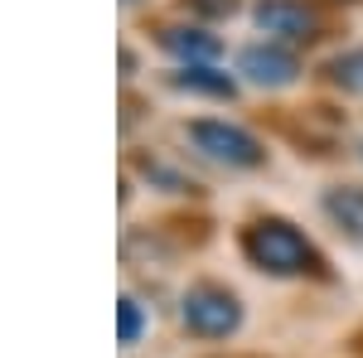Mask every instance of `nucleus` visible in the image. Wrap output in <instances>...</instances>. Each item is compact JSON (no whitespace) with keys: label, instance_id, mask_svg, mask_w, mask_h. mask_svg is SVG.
Returning <instances> with one entry per match:
<instances>
[{"label":"nucleus","instance_id":"nucleus-8","mask_svg":"<svg viewBox=\"0 0 363 358\" xmlns=\"http://www.w3.org/2000/svg\"><path fill=\"white\" fill-rule=\"evenodd\" d=\"M174 87H184V92H203V97H233V92H238L233 78L218 73V68H179V73H174Z\"/></svg>","mask_w":363,"mask_h":358},{"label":"nucleus","instance_id":"nucleus-3","mask_svg":"<svg viewBox=\"0 0 363 358\" xmlns=\"http://www.w3.org/2000/svg\"><path fill=\"white\" fill-rule=\"evenodd\" d=\"M189 140H194V150H203L208 160H218L228 169H257L267 160V150H262V140L242 131V126H228V121H189Z\"/></svg>","mask_w":363,"mask_h":358},{"label":"nucleus","instance_id":"nucleus-7","mask_svg":"<svg viewBox=\"0 0 363 358\" xmlns=\"http://www.w3.org/2000/svg\"><path fill=\"white\" fill-rule=\"evenodd\" d=\"M320 203H325L330 223H335L344 237L363 242V189H359V184H335V189H325Z\"/></svg>","mask_w":363,"mask_h":358},{"label":"nucleus","instance_id":"nucleus-10","mask_svg":"<svg viewBox=\"0 0 363 358\" xmlns=\"http://www.w3.org/2000/svg\"><path fill=\"white\" fill-rule=\"evenodd\" d=\"M140 334H145V310H140L136 296H121V305H116V339L136 344Z\"/></svg>","mask_w":363,"mask_h":358},{"label":"nucleus","instance_id":"nucleus-6","mask_svg":"<svg viewBox=\"0 0 363 358\" xmlns=\"http://www.w3.org/2000/svg\"><path fill=\"white\" fill-rule=\"evenodd\" d=\"M165 49L184 68H213V58L223 54V44H218V34H208V29H194V25H174L165 29Z\"/></svg>","mask_w":363,"mask_h":358},{"label":"nucleus","instance_id":"nucleus-2","mask_svg":"<svg viewBox=\"0 0 363 358\" xmlns=\"http://www.w3.org/2000/svg\"><path fill=\"white\" fill-rule=\"evenodd\" d=\"M179 315H184V325H189L199 339H228V334H238V325H242L238 296H233L228 286H213V281L189 286L184 301H179Z\"/></svg>","mask_w":363,"mask_h":358},{"label":"nucleus","instance_id":"nucleus-4","mask_svg":"<svg viewBox=\"0 0 363 358\" xmlns=\"http://www.w3.org/2000/svg\"><path fill=\"white\" fill-rule=\"evenodd\" d=\"M238 73L257 87H291L301 78V63L291 49H281V44H247L242 58H238Z\"/></svg>","mask_w":363,"mask_h":358},{"label":"nucleus","instance_id":"nucleus-1","mask_svg":"<svg viewBox=\"0 0 363 358\" xmlns=\"http://www.w3.org/2000/svg\"><path fill=\"white\" fill-rule=\"evenodd\" d=\"M242 252H247L252 267H262L272 276H301L310 267H320V257L306 242V233H296L286 218H257L242 233Z\"/></svg>","mask_w":363,"mask_h":358},{"label":"nucleus","instance_id":"nucleus-5","mask_svg":"<svg viewBox=\"0 0 363 358\" xmlns=\"http://www.w3.org/2000/svg\"><path fill=\"white\" fill-rule=\"evenodd\" d=\"M257 25L267 29V34H281V39H310L320 20L301 0H262L257 5Z\"/></svg>","mask_w":363,"mask_h":358},{"label":"nucleus","instance_id":"nucleus-9","mask_svg":"<svg viewBox=\"0 0 363 358\" xmlns=\"http://www.w3.org/2000/svg\"><path fill=\"white\" fill-rule=\"evenodd\" d=\"M325 73H330V83L344 87V92H363V49H344L325 63Z\"/></svg>","mask_w":363,"mask_h":358},{"label":"nucleus","instance_id":"nucleus-11","mask_svg":"<svg viewBox=\"0 0 363 358\" xmlns=\"http://www.w3.org/2000/svg\"><path fill=\"white\" fill-rule=\"evenodd\" d=\"M199 10H213V15H218V10H233V0H194Z\"/></svg>","mask_w":363,"mask_h":358}]
</instances>
